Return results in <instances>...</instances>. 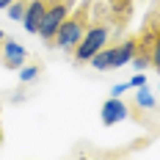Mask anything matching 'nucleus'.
Listing matches in <instances>:
<instances>
[{"mask_svg": "<svg viewBox=\"0 0 160 160\" xmlns=\"http://www.w3.org/2000/svg\"><path fill=\"white\" fill-rule=\"evenodd\" d=\"M11 3H14V0H0V8H8Z\"/></svg>", "mask_w": 160, "mask_h": 160, "instance_id": "nucleus-15", "label": "nucleus"}, {"mask_svg": "<svg viewBox=\"0 0 160 160\" xmlns=\"http://www.w3.org/2000/svg\"><path fill=\"white\" fill-rule=\"evenodd\" d=\"M108 14H111L113 28H124L132 14V0H108Z\"/></svg>", "mask_w": 160, "mask_h": 160, "instance_id": "nucleus-8", "label": "nucleus"}, {"mask_svg": "<svg viewBox=\"0 0 160 160\" xmlns=\"http://www.w3.org/2000/svg\"><path fill=\"white\" fill-rule=\"evenodd\" d=\"M50 0H28V8H25V17H22V25L28 33H39V25H42V17L47 11Z\"/></svg>", "mask_w": 160, "mask_h": 160, "instance_id": "nucleus-7", "label": "nucleus"}, {"mask_svg": "<svg viewBox=\"0 0 160 160\" xmlns=\"http://www.w3.org/2000/svg\"><path fill=\"white\" fill-rule=\"evenodd\" d=\"M25 8H28V0H14V3L8 6V19H14V22H22V17H25Z\"/></svg>", "mask_w": 160, "mask_h": 160, "instance_id": "nucleus-12", "label": "nucleus"}, {"mask_svg": "<svg viewBox=\"0 0 160 160\" xmlns=\"http://www.w3.org/2000/svg\"><path fill=\"white\" fill-rule=\"evenodd\" d=\"M127 86L135 91V88H141V86H146V75H132V78L127 80Z\"/></svg>", "mask_w": 160, "mask_h": 160, "instance_id": "nucleus-13", "label": "nucleus"}, {"mask_svg": "<svg viewBox=\"0 0 160 160\" xmlns=\"http://www.w3.org/2000/svg\"><path fill=\"white\" fill-rule=\"evenodd\" d=\"M0 144H3V127H0Z\"/></svg>", "mask_w": 160, "mask_h": 160, "instance_id": "nucleus-17", "label": "nucleus"}, {"mask_svg": "<svg viewBox=\"0 0 160 160\" xmlns=\"http://www.w3.org/2000/svg\"><path fill=\"white\" fill-rule=\"evenodd\" d=\"M132 105L138 108V111H155V94L146 88V86H141V88H135V97H132Z\"/></svg>", "mask_w": 160, "mask_h": 160, "instance_id": "nucleus-9", "label": "nucleus"}, {"mask_svg": "<svg viewBox=\"0 0 160 160\" xmlns=\"http://www.w3.org/2000/svg\"><path fill=\"white\" fill-rule=\"evenodd\" d=\"M91 8H94V0H80L78 6L72 8V14L61 22V28H58V33H55V39H52L50 47L61 50V52H72L78 47V42L83 39L88 22H91Z\"/></svg>", "mask_w": 160, "mask_h": 160, "instance_id": "nucleus-2", "label": "nucleus"}, {"mask_svg": "<svg viewBox=\"0 0 160 160\" xmlns=\"http://www.w3.org/2000/svg\"><path fill=\"white\" fill-rule=\"evenodd\" d=\"M135 47H138V36H130V39L119 42V44H111V69L130 64L132 55H135Z\"/></svg>", "mask_w": 160, "mask_h": 160, "instance_id": "nucleus-6", "label": "nucleus"}, {"mask_svg": "<svg viewBox=\"0 0 160 160\" xmlns=\"http://www.w3.org/2000/svg\"><path fill=\"white\" fill-rule=\"evenodd\" d=\"M158 72H160V66H158Z\"/></svg>", "mask_w": 160, "mask_h": 160, "instance_id": "nucleus-18", "label": "nucleus"}, {"mask_svg": "<svg viewBox=\"0 0 160 160\" xmlns=\"http://www.w3.org/2000/svg\"><path fill=\"white\" fill-rule=\"evenodd\" d=\"M158 3H160V0H158Z\"/></svg>", "mask_w": 160, "mask_h": 160, "instance_id": "nucleus-19", "label": "nucleus"}, {"mask_svg": "<svg viewBox=\"0 0 160 160\" xmlns=\"http://www.w3.org/2000/svg\"><path fill=\"white\" fill-rule=\"evenodd\" d=\"M28 61V50L22 47L19 42H14V39H3L0 42V64L6 66V69H19V66Z\"/></svg>", "mask_w": 160, "mask_h": 160, "instance_id": "nucleus-5", "label": "nucleus"}, {"mask_svg": "<svg viewBox=\"0 0 160 160\" xmlns=\"http://www.w3.org/2000/svg\"><path fill=\"white\" fill-rule=\"evenodd\" d=\"M3 39H6V33H3V31H0V42H3Z\"/></svg>", "mask_w": 160, "mask_h": 160, "instance_id": "nucleus-16", "label": "nucleus"}, {"mask_svg": "<svg viewBox=\"0 0 160 160\" xmlns=\"http://www.w3.org/2000/svg\"><path fill=\"white\" fill-rule=\"evenodd\" d=\"M113 22H111V14H108V6H99L94 3V8H91V22H88V28L83 33V39L78 42V47L72 50V58H75V64L83 66L91 61V55L99 52V50L105 47L108 42H111L113 36Z\"/></svg>", "mask_w": 160, "mask_h": 160, "instance_id": "nucleus-1", "label": "nucleus"}, {"mask_svg": "<svg viewBox=\"0 0 160 160\" xmlns=\"http://www.w3.org/2000/svg\"><path fill=\"white\" fill-rule=\"evenodd\" d=\"M17 72H19V83H33V80L42 75V66L39 64H22Z\"/></svg>", "mask_w": 160, "mask_h": 160, "instance_id": "nucleus-11", "label": "nucleus"}, {"mask_svg": "<svg viewBox=\"0 0 160 160\" xmlns=\"http://www.w3.org/2000/svg\"><path fill=\"white\" fill-rule=\"evenodd\" d=\"M99 119H102V124H105V127H113V124H119V122L130 119L127 102H124V99H119V97H108V99L102 102V108H99Z\"/></svg>", "mask_w": 160, "mask_h": 160, "instance_id": "nucleus-4", "label": "nucleus"}, {"mask_svg": "<svg viewBox=\"0 0 160 160\" xmlns=\"http://www.w3.org/2000/svg\"><path fill=\"white\" fill-rule=\"evenodd\" d=\"M88 64L94 66V69H99V72H105V69H111V47L105 44V47L99 50V52H94Z\"/></svg>", "mask_w": 160, "mask_h": 160, "instance_id": "nucleus-10", "label": "nucleus"}, {"mask_svg": "<svg viewBox=\"0 0 160 160\" xmlns=\"http://www.w3.org/2000/svg\"><path fill=\"white\" fill-rule=\"evenodd\" d=\"M124 91H130V86H127V83H116V86L111 88V97H122Z\"/></svg>", "mask_w": 160, "mask_h": 160, "instance_id": "nucleus-14", "label": "nucleus"}, {"mask_svg": "<svg viewBox=\"0 0 160 160\" xmlns=\"http://www.w3.org/2000/svg\"><path fill=\"white\" fill-rule=\"evenodd\" d=\"M78 6V0H50L47 11L42 17V25H39V36L44 39V44H52V39H55V33L61 28V22H64L66 17L72 14V8Z\"/></svg>", "mask_w": 160, "mask_h": 160, "instance_id": "nucleus-3", "label": "nucleus"}]
</instances>
